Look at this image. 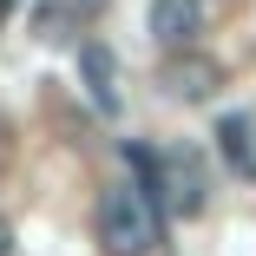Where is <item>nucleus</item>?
Returning a JSON list of instances; mask_svg holds the SVG:
<instances>
[{"label":"nucleus","instance_id":"nucleus-8","mask_svg":"<svg viewBox=\"0 0 256 256\" xmlns=\"http://www.w3.org/2000/svg\"><path fill=\"white\" fill-rule=\"evenodd\" d=\"M0 256H14V224L0 217Z\"/></svg>","mask_w":256,"mask_h":256},{"label":"nucleus","instance_id":"nucleus-6","mask_svg":"<svg viewBox=\"0 0 256 256\" xmlns=\"http://www.w3.org/2000/svg\"><path fill=\"white\" fill-rule=\"evenodd\" d=\"M72 26H79V0H40V7H33V33L46 46H66Z\"/></svg>","mask_w":256,"mask_h":256},{"label":"nucleus","instance_id":"nucleus-4","mask_svg":"<svg viewBox=\"0 0 256 256\" xmlns=\"http://www.w3.org/2000/svg\"><path fill=\"white\" fill-rule=\"evenodd\" d=\"M224 86V66L204 60V53H171L164 60V92L178 98V106H210Z\"/></svg>","mask_w":256,"mask_h":256},{"label":"nucleus","instance_id":"nucleus-7","mask_svg":"<svg viewBox=\"0 0 256 256\" xmlns=\"http://www.w3.org/2000/svg\"><path fill=\"white\" fill-rule=\"evenodd\" d=\"M217 144H224V158L236 171H256V138H250V118H224L217 125Z\"/></svg>","mask_w":256,"mask_h":256},{"label":"nucleus","instance_id":"nucleus-5","mask_svg":"<svg viewBox=\"0 0 256 256\" xmlns=\"http://www.w3.org/2000/svg\"><path fill=\"white\" fill-rule=\"evenodd\" d=\"M79 72H86V98L98 112H118V66H112V53L106 46H79Z\"/></svg>","mask_w":256,"mask_h":256},{"label":"nucleus","instance_id":"nucleus-9","mask_svg":"<svg viewBox=\"0 0 256 256\" xmlns=\"http://www.w3.org/2000/svg\"><path fill=\"white\" fill-rule=\"evenodd\" d=\"M92 7H106V0H79V14H92Z\"/></svg>","mask_w":256,"mask_h":256},{"label":"nucleus","instance_id":"nucleus-2","mask_svg":"<svg viewBox=\"0 0 256 256\" xmlns=\"http://www.w3.org/2000/svg\"><path fill=\"white\" fill-rule=\"evenodd\" d=\"M98 250L106 256H151L158 250V204L125 178L98 190Z\"/></svg>","mask_w":256,"mask_h":256},{"label":"nucleus","instance_id":"nucleus-3","mask_svg":"<svg viewBox=\"0 0 256 256\" xmlns=\"http://www.w3.org/2000/svg\"><path fill=\"white\" fill-rule=\"evenodd\" d=\"M144 26H151V46L190 53L197 33H204V0H151V7H144Z\"/></svg>","mask_w":256,"mask_h":256},{"label":"nucleus","instance_id":"nucleus-1","mask_svg":"<svg viewBox=\"0 0 256 256\" xmlns=\"http://www.w3.org/2000/svg\"><path fill=\"white\" fill-rule=\"evenodd\" d=\"M125 158H132V171L144 178L138 190L158 197V210H171V217H204V204H210V178H204V158H197L190 144H171V151L132 144Z\"/></svg>","mask_w":256,"mask_h":256},{"label":"nucleus","instance_id":"nucleus-10","mask_svg":"<svg viewBox=\"0 0 256 256\" xmlns=\"http://www.w3.org/2000/svg\"><path fill=\"white\" fill-rule=\"evenodd\" d=\"M7 14H14V0H0V20H7Z\"/></svg>","mask_w":256,"mask_h":256}]
</instances>
